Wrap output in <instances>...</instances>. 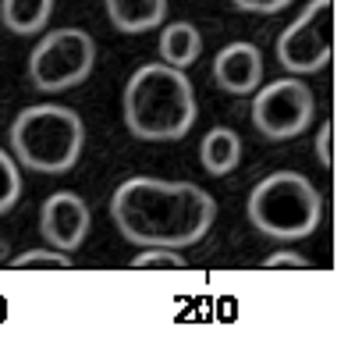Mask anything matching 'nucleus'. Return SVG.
<instances>
[{"label":"nucleus","instance_id":"f257e3e1","mask_svg":"<svg viewBox=\"0 0 355 352\" xmlns=\"http://www.w3.org/2000/svg\"><path fill=\"white\" fill-rule=\"evenodd\" d=\"M110 221L132 246L189 249L214 228L217 203L196 182H160L139 174L114 189Z\"/></svg>","mask_w":355,"mask_h":352},{"label":"nucleus","instance_id":"f03ea898","mask_svg":"<svg viewBox=\"0 0 355 352\" xmlns=\"http://www.w3.org/2000/svg\"><path fill=\"white\" fill-rule=\"evenodd\" d=\"M196 90L171 65H142L125 82V125L135 139L174 142L196 125Z\"/></svg>","mask_w":355,"mask_h":352},{"label":"nucleus","instance_id":"7ed1b4c3","mask_svg":"<svg viewBox=\"0 0 355 352\" xmlns=\"http://www.w3.org/2000/svg\"><path fill=\"white\" fill-rule=\"evenodd\" d=\"M85 142V125L71 107L36 103L25 107L11 125L15 160L36 174H68Z\"/></svg>","mask_w":355,"mask_h":352},{"label":"nucleus","instance_id":"20e7f679","mask_svg":"<svg viewBox=\"0 0 355 352\" xmlns=\"http://www.w3.org/2000/svg\"><path fill=\"white\" fill-rule=\"evenodd\" d=\"M249 224L263 231L266 239L295 242L316 231L323 217V199L316 185L299 171H274L252 185L245 203Z\"/></svg>","mask_w":355,"mask_h":352},{"label":"nucleus","instance_id":"39448f33","mask_svg":"<svg viewBox=\"0 0 355 352\" xmlns=\"http://www.w3.org/2000/svg\"><path fill=\"white\" fill-rule=\"evenodd\" d=\"M96 68V43L85 28L46 33L28 53V82L40 93H64L82 85Z\"/></svg>","mask_w":355,"mask_h":352},{"label":"nucleus","instance_id":"423d86ee","mask_svg":"<svg viewBox=\"0 0 355 352\" xmlns=\"http://www.w3.org/2000/svg\"><path fill=\"white\" fill-rule=\"evenodd\" d=\"M334 57V0H309L277 36V61L291 75H313Z\"/></svg>","mask_w":355,"mask_h":352},{"label":"nucleus","instance_id":"0eeeda50","mask_svg":"<svg viewBox=\"0 0 355 352\" xmlns=\"http://www.w3.org/2000/svg\"><path fill=\"white\" fill-rule=\"evenodd\" d=\"M316 117V97L302 78H277L252 93V125L263 139L284 142L302 135Z\"/></svg>","mask_w":355,"mask_h":352},{"label":"nucleus","instance_id":"6e6552de","mask_svg":"<svg viewBox=\"0 0 355 352\" xmlns=\"http://www.w3.org/2000/svg\"><path fill=\"white\" fill-rule=\"evenodd\" d=\"M89 228H93V214H89V203L78 192L46 196L43 210H40V231L46 235V242L53 249H64V253L82 249Z\"/></svg>","mask_w":355,"mask_h":352},{"label":"nucleus","instance_id":"1a4fd4ad","mask_svg":"<svg viewBox=\"0 0 355 352\" xmlns=\"http://www.w3.org/2000/svg\"><path fill=\"white\" fill-rule=\"evenodd\" d=\"M214 82L231 97H249L263 82V53L256 43H227L214 61Z\"/></svg>","mask_w":355,"mask_h":352},{"label":"nucleus","instance_id":"9d476101","mask_svg":"<svg viewBox=\"0 0 355 352\" xmlns=\"http://www.w3.org/2000/svg\"><path fill=\"white\" fill-rule=\"evenodd\" d=\"M107 18L117 33H150L167 18V0H107Z\"/></svg>","mask_w":355,"mask_h":352},{"label":"nucleus","instance_id":"9b49d317","mask_svg":"<svg viewBox=\"0 0 355 352\" xmlns=\"http://www.w3.org/2000/svg\"><path fill=\"white\" fill-rule=\"evenodd\" d=\"M157 50H160V61L164 65L185 72L189 65L199 61V53H202V33H199L192 22H171V25H164Z\"/></svg>","mask_w":355,"mask_h":352},{"label":"nucleus","instance_id":"f8f14e48","mask_svg":"<svg viewBox=\"0 0 355 352\" xmlns=\"http://www.w3.org/2000/svg\"><path fill=\"white\" fill-rule=\"evenodd\" d=\"M199 160H202V171L206 174H217V178H224V174H231L234 167H239L242 160V139L234 128H210L202 135V146H199Z\"/></svg>","mask_w":355,"mask_h":352},{"label":"nucleus","instance_id":"ddd939ff","mask_svg":"<svg viewBox=\"0 0 355 352\" xmlns=\"http://www.w3.org/2000/svg\"><path fill=\"white\" fill-rule=\"evenodd\" d=\"M53 15V0H4L0 4V22L15 36H33L43 33Z\"/></svg>","mask_w":355,"mask_h":352},{"label":"nucleus","instance_id":"4468645a","mask_svg":"<svg viewBox=\"0 0 355 352\" xmlns=\"http://www.w3.org/2000/svg\"><path fill=\"white\" fill-rule=\"evenodd\" d=\"M21 199V171L18 160L0 146V217L15 210V203Z\"/></svg>","mask_w":355,"mask_h":352},{"label":"nucleus","instance_id":"2eb2a0df","mask_svg":"<svg viewBox=\"0 0 355 352\" xmlns=\"http://www.w3.org/2000/svg\"><path fill=\"white\" fill-rule=\"evenodd\" d=\"M15 271H68L71 260L64 249H25L11 260Z\"/></svg>","mask_w":355,"mask_h":352},{"label":"nucleus","instance_id":"dca6fc26","mask_svg":"<svg viewBox=\"0 0 355 352\" xmlns=\"http://www.w3.org/2000/svg\"><path fill=\"white\" fill-rule=\"evenodd\" d=\"M135 271H182L185 260L178 256V249H167V246H146L135 260H132Z\"/></svg>","mask_w":355,"mask_h":352},{"label":"nucleus","instance_id":"f3484780","mask_svg":"<svg viewBox=\"0 0 355 352\" xmlns=\"http://www.w3.org/2000/svg\"><path fill=\"white\" fill-rule=\"evenodd\" d=\"M263 267L266 271H281V267H295V271H306L309 267V260L302 253H295V249H277L263 260Z\"/></svg>","mask_w":355,"mask_h":352},{"label":"nucleus","instance_id":"a211bd4d","mask_svg":"<svg viewBox=\"0 0 355 352\" xmlns=\"http://www.w3.org/2000/svg\"><path fill=\"white\" fill-rule=\"evenodd\" d=\"M239 11H249V15H277L284 11L291 0H231Z\"/></svg>","mask_w":355,"mask_h":352},{"label":"nucleus","instance_id":"6ab92c4d","mask_svg":"<svg viewBox=\"0 0 355 352\" xmlns=\"http://www.w3.org/2000/svg\"><path fill=\"white\" fill-rule=\"evenodd\" d=\"M316 157H320V164L323 167H334V125L331 121H323L320 125V142H316Z\"/></svg>","mask_w":355,"mask_h":352}]
</instances>
